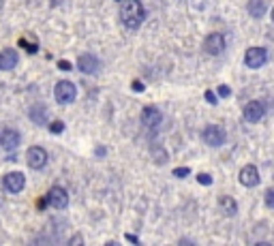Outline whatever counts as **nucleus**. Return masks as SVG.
<instances>
[{"instance_id": "nucleus-10", "label": "nucleus", "mask_w": 274, "mask_h": 246, "mask_svg": "<svg viewBox=\"0 0 274 246\" xmlns=\"http://www.w3.org/2000/svg\"><path fill=\"white\" fill-rule=\"evenodd\" d=\"M99 67H101L99 58L92 54H82L77 58V69H80L84 75H94L96 71H99Z\"/></svg>"}, {"instance_id": "nucleus-29", "label": "nucleus", "mask_w": 274, "mask_h": 246, "mask_svg": "<svg viewBox=\"0 0 274 246\" xmlns=\"http://www.w3.org/2000/svg\"><path fill=\"white\" fill-rule=\"evenodd\" d=\"M45 205H47V199H39V208H41V210H43V208H45Z\"/></svg>"}, {"instance_id": "nucleus-32", "label": "nucleus", "mask_w": 274, "mask_h": 246, "mask_svg": "<svg viewBox=\"0 0 274 246\" xmlns=\"http://www.w3.org/2000/svg\"><path fill=\"white\" fill-rule=\"evenodd\" d=\"M272 22H274V9H272Z\"/></svg>"}, {"instance_id": "nucleus-22", "label": "nucleus", "mask_w": 274, "mask_h": 246, "mask_svg": "<svg viewBox=\"0 0 274 246\" xmlns=\"http://www.w3.org/2000/svg\"><path fill=\"white\" fill-rule=\"evenodd\" d=\"M197 182L204 184V186H210V184H212V176H210V173H199V176H197Z\"/></svg>"}, {"instance_id": "nucleus-23", "label": "nucleus", "mask_w": 274, "mask_h": 246, "mask_svg": "<svg viewBox=\"0 0 274 246\" xmlns=\"http://www.w3.org/2000/svg\"><path fill=\"white\" fill-rule=\"evenodd\" d=\"M217 92H219V96H223V99H227V96L231 94V88L227 86V83H221V86L217 88Z\"/></svg>"}, {"instance_id": "nucleus-7", "label": "nucleus", "mask_w": 274, "mask_h": 246, "mask_svg": "<svg viewBox=\"0 0 274 246\" xmlns=\"http://www.w3.org/2000/svg\"><path fill=\"white\" fill-rule=\"evenodd\" d=\"M204 49H206V54H210V56L223 54V49H225V37L221 35V32H210V35L206 37V41H204Z\"/></svg>"}, {"instance_id": "nucleus-21", "label": "nucleus", "mask_w": 274, "mask_h": 246, "mask_svg": "<svg viewBox=\"0 0 274 246\" xmlns=\"http://www.w3.org/2000/svg\"><path fill=\"white\" fill-rule=\"evenodd\" d=\"M266 205H268V208L270 210H274V189H268V191H266Z\"/></svg>"}, {"instance_id": "nucleus-13", "label": "nucleus", "mask_w": 274, "mask_h": 246, "mask_svg": "<svg viewBox=\"0 0 274 246\" xmlns=\"http://www.w3.org/2000/svg\"><path fill=\"white\" fill-rule=\"evenodd\" d=\"M161 120H163L161 109H156L154 105L143 107V112H141V124L146 126V128H154V126H159V124H161Z\"/></svg>"}, {"instance_id": "nucleus-20", "label": "nucleus", "mask_w": 274, "mask_h": 246, "mask_svg": "<svg viewBox=\"0 0 274 246\" xmlns=\"http://www.w3.org/2000/svg\"><path fill=\"white\" fill-rule=\"evenodd\" d=\"M174 176H176V178H186V176H191V167H176V169H174Z\"/></svg>"}, {"instance_id": "nucleus-6", "label": "nucleus", "mask_w": 274, "mask_h": 246, "mask_svg": "<svg viewBox=\"0 0 274 246\" xmlns=\"http://www.w3.org/2000/svg\"><path fill=\"white\" fill-rule=\"evenodd\" d=\"M225 131L221 128L219 124H210V126H206L204 128V133H201V139L206 141L208 146H212V148H217V146H223L225 144Z\"/></svg>"}, {"instance_id": "nucleus-30", "label": "nucleus", "mask_w": 274, "mask_h": 246, "mask_svg": "<svg viewBox=\"0 0 274 246\" xmlns=\"http://www.w3.org/2000/svg\"><path fill=\"white\" fill-rule=\"evenodd\" d=\"M49 2H51V6H58V4L62 2V0H49Z\"/></svg>"}, {"instance_id": "nucleus-9", "label": "nucleus", "mask_w": 274, "mask_h": 246, "mask_svg": "<svg viewBox=\"0 0 274 246\" xmlns=\"http://www.w3.org/2000/svg\"><path fill=\"white\" fill-rule=\"evenodd\" d=\"M242 114H244V120L259 122V120H264V116H266V105H264L262 101H249L244 105Z\"/></svg>"}, {"instance_id": "nucleus-5", "label": "nucleus", "mask_w": 274, "mask_h": 246, "mask_svg": "<svg viewBox=\"0 0 274 246\" xmlns=\"http://www.w3.org/2000/svg\"><path fill=\"white\" fill-rule=\"evenodd\" d=\"M244 62L249 69H259L268 62V51L264 47H249L244 54Z\"/></svg>"}, {"instance_id": "nucleus-3", "label": "nucleus", "mask_w": 274, "mask_h": 246, "mask_svg": "<svg viewBox=\"0 0 274 246\" xmlns=\"http://www.w3.org/2000/svg\"><path fill=\"white\" fill-rule=\"evenodd\" d=\"M26 163H28L30 169H43L47 165V152L41 146H32L26 152Z\"/></svg>"}, {"instance_id": "nucleus-2", "label": "nucleus", "mask_w": 274, "mask_h": 246, "mask_svg": "<svg viewBox=\"0 0 274 246\" xmlns=\"http://www.w3.org/2000/svg\"><path fill=\"white\" fill-rule=\"evenodd\" d=\"M54 96H56V101L60 103V105H69V103H73L75 96H77L75 83L73 82H67V80L58 82L56 88H54Z\"/></svg>"}, {"instance_id": "nucleus-8", "label": "nucleus", "mask_w": 274, "mask_h": 246, "mask_svg": "<svg viewBox=\"0 0 274 246\" xmlns=\"http://www.w3.org/2000/svg\"><path fill=\"white\" fill-rule=\"evenodd\" d=\"M2 186L9 193H22L24 191V186H26V176L24 173H19V171H11V173H6V176L2 178Z\"/></svg>"}, {"instance_id": "nucleus-12", "label": "nucleus", "mask_w": 274, "mask_h": 246, "mask_svg": "<svg viewBox=\"0 0 274 246\" xmlns=\"http://www.w3.org/2000/svg\"><path fill=\"white\" fill-rule=\"evenodd\" d=\"M19 141H22V137H19V133L15 131V128H4L2 133H0V148L6 152H13L15 148L19 146Z\"/></svg>"}, {"instance_id": "nucleus-31", "label": "nucleus", "mask_w": 274, "mask_h": 246, "mask_svg": "<svg viewBox=\"0 0 274 246\" xmlns=\"http://www.w3.org/2000/svg\"><path fill=\"white\" fill-rule=\"evenodd\" d=\"M2 6H4V0H0V9H2Z\"/></svg>"}, {"instance_id": "nucleus-27", "label": "nucleus", "mask_w": 274, "mask_h": 246, "mask_svg": "<svg viewBox=\"0 0 274 246\" xmlns=\"http://www.w3.org/2000/svg\"><path fill=\"white\" fill-rule=\"evenodd\" d=\"M58 67H60L62 71H71V62H67V60H60V62H58Z\"/></svg>"}, {"instance_id": "nucleus-14", "label": "nucleus", "mask_w": 274, "mask_h": 246, "mask_svg": "<svg viewBox=\"0 0 274 246\" xmlns=\"http://www.w3.org/2000/svg\"><path fill=\"white\" fill-rule=\"evenodd\" d=\"M17 62H19V56L15 49L6 47L0 51V71H13L17 67Z\"/></svg>"}, {"instance_id": "nucleus-19", "label": "nucleus", "mask_w": 274, "mask_h": 246, "mask_svg": "<svg viewBox=\"0 0 274 246\" xmlns=\"http://www.w3.org/2000/svg\"><path fill=\"white\" fill-rule=\"evenodd\" d=\"M64 131V122H60V120H54L49 124V133H54V135H60Z\"/></svg>"}, {"instance_id": "nucleus-16", "label": "nucleus", "mask_w": 274, "mask_h": 246, "mask_svg": "<svg viewBox=\"0 0 274 246\" xmlns=\"http://www.w3.org/2000/svg\"><path fill=\"white\" fill-rule=\"evenodd\" d=\"M246 11H249L251 17L262 19L266 15V0H249V4H246Z\"/></svg>"}, {"instance_id": "nucleus-24", "label": "nucleus", "mask_w": 274, "mask_h": 246, "mask_svg": "<svg viewBox=\"0 0 274 246\" xmlns=\"http://www.w3.org/2000/svg\"><path fill=\"white\" fill-rule=\"evenodd\" d=\"M206 101L210 103V105H217V96H214L212 90H206Z\"/></svg>"}, {"instance_id": "nucleus-4", "label": "nucleus", "mask_w": 274, "mask_h": 246, "mask_svg": "<svg viewBox=\"0 0 274 246\" xmlns=\"http://www.w3.org/2000/svg\"><path fill=\"white\" fill-rule=\"evenodd\" d=\"M45 199H47V205H51L56 210H64L69 205V193L62 186H51Z\"/></svg>"}, {"instance_id": "nucleus-1", "label": "nucleus", "mask_w": 274, "mask_h": 246, "mask_svg": "<svg viewBox=\"0 0 274 246\" xmlns=\"http://www.w3.org/2000/svg\"><path fill=\"white\" fill-rule=\"evenodd\" d=\"M146 19V9H143L141 0H122L120 4V22L129 30H137Z\"/></svg>"}, {"instance_id": "nucleus-28", "label": "nucleus", "mask_w": 274, "mask_h": 246, "mask_svg": "<svg viewBox=\"0 0 274 246\" xmlns=\"http://www.w3.org/2000/svg\"><path fill=\"white\" fill-rule=\"evenodd\" d=\"M127 240L133 242V244H139V238H135V236H127Z\"/></svg>"}, {"instance_id": "nucleus-17", "label": "nucleus", "mask_w": 274, "mask_h": 246, "mask_svg": "<svg viewBox=\"0 0 274 246\" xmlns=\"http://www.w3.org/2000/svg\"><path fill=\"white\" fill-rule=\"evenodd\" d=\"M219 205H221V210H223V214H225V216H236V212H238V204H236V199H233V197L223 195V197L219 199Z\"/></svg>"}, {"instance_id": "nucleus-18", "label": "nucleus", "mask_w": 274, "mask_h": 246, "mask_svg": "<svg viewBox=\"0 0 274 246\" xmlns=\"http://www.w3.org/2000/svg\"><path fill=\"white\" fill-rule=\"evenodd\" d=\"M19 47H24L26 51H28V54H37V49H39L37 45H35V43H30L26 37H22V39H19Z\"/></svg>"}, {"instance_id": "nucleus-15", "label": "nucleus", "mask_w": 274, "mask_h": 246, "mask_svg": "<svg viewBox=\"0 0 274 246\" xmlns=\"http://www.w3.org/2000/svg\"><path fill=\"white\" fill-rule=\"evenodd\" d=\"M28 118L35 122V124L45 126L47 124V107L45 105H32L30 112H28Z\"/></svg>"}, {"instance_id": "nucleus-11", "label": "nucleus", "mask_w": 274, "mask_h": 246, "mask_svg": "<svg viewBox=\"0 0 274 246\" xmlns=\"http://www.w3.org/2000/svg\"><path fill=\"white\" fill-rule=\"evenodd\" d=\"M238 180H240V184H242V186L251 189V186H257L262 178H259V171H257V167H255V165H244L242 169H240Z\"/></svg>"}, {"instance_id": "nucleus-25", "label": "nucleus", "mask_w": 274, "mask_h": 246, "mask_svg": "<svg viewBox=\"0 0 274 246\" xmlns=\"http://www.w3.org/2000/svg\"><path fill=\"white\" fill-rule=\"evenodd\" d=\"M131 86H133V90H137V92H143V83H141V82H137V80H135V82L131 83Z\"/></svg>"}, {"instance_id": "nucleus-26", "label": "nucleus", "mask_w": 274, "mask_h": 246, "mask_svg": "<svg viewBox=\"0 0 274 246\" xmlns=\"http://www.w3.org/2000/svg\"><path fill=\"white\" fill-rule=\"evenodd\" d=\"M82 242H84V238H82V236H73V238L69 240L71 246H73V244H82Z\"/></svg>"}]
</instances>
